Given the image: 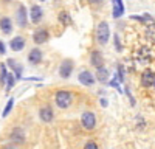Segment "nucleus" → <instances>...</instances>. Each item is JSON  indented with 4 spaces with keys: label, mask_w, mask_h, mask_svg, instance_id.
Wrapping results in <instances>:
<instances>
[{
    "label": "nucleus",
    "mask_w": 155,
    "mask_h": 149,
    "mask_svg": "<svg viewBox=\"0 0 155 149\" xmlns=\"http://www.w3.org/2000/svg\"><path fill=\"white\" fill-rule=\"evenodd\" d=\"M56 104H58V107H61V109H67V107H70V104H71V101H73V96H71V93L70 92H67V90H59L58 93H56Z\"/></svg>",
    "instance_id": "nucleus-1"
},
{
    "label": "nucleus",
    "mask_w": 155,
    "mask_h": 149,
    "mask_svg": "<svg viewBox=\"0 0 155 149\" xmlns=\"http://www.w3.org/2000/svg\"><path fill=\"white\" fill-rule=\"evenodd\" d=\"M109 36H110V31H109V23L107 22H101L98 25V30H96V39L99 44H107L109 42Z\"/></svg>",
    "instance_id": "nucleus-2"
},
{
    "label": "nucleus",
    "mask_w": 155,
    "mask_h": 149,
    "mask_svg": "<svg viewBox=\"0 0 155 149\" xmlns=\"http://www.w3.org/2000/svg\"><path fill=\"white\" fill-rule=\"evenodd\" d=\"M82 126H84V129H87V131L95 129V126H96V118H95L93 112H84V114H82Z\"/></svg>",
    "instance_id": "nucleus-3"
},
{
    "label": "nucleus",
    "mask_w": 155,
    "mask_h": 149,
    "mask_svg": "<svg viewBox=\"0 0 155 149\" xmlns=\"http://www.w3.org/2000/svg\"><path fill=\"white\" fill-rule=\"evenodd\" d=\"M71 70H73V62H71L70 59L64 61V62H62V65H61V68H59L61 78H68L70 74H71Z\"/></svg>",
    "instance_id": "nucleus-4"
},
{
    "label": "nucleus",
    "mask_w": 155,
    "mask_h": 149,
    "mask_svg": "<svg viewBox=\"0 0 155 149\" xmlns=\"http://www.w3.org/2000/svg\"><path fill=\"white\" fill-rule=\"evenodd\" d=\"M141 84L143 87H153V71L152 70H144L141 74Z\"/></svg>",
    "instance_id": "nucleus-5"
},
{
    "label": "nucleus",
    "mask_w": 155,
    "mask_h": 149,
    "mask_svg": "<svg viewBox=\"0 0 155 149\" xmlns=\"http://www.w3.org/2000/svg\"><path fill=\"white\" fill-rule=\"evenodd\" d=\"M33 41L36 44H45L48 41V31L47 30H37L33 36Z\"/></svg>",
    "instance_id": "nucleus-6"
},
{
    "label": "nucleus",
    "mask_w": 155,
    "mask_h": 149,
    "mask_svg": "<svg viewBox=\"0 0 155 149\" xmlns=\"http://www.w3.org/2000/svg\"><path fill=\"white\" fill-rule=\"evenodd\" d=\"M90 61H92V65H95L96 68H99V67L104 65V59H102V55L98 51V50H95V51L92 53V56H90Z\"/></svg>",
    "instance_id": "nucleus-7"
},
{
    "label": "nucleus",
    "mask_w": 155,
    "mask_h": 149,
    "mask_svg": "<svg viewBox=\"0 0 155 149\" xmlns=\"http://www.w3.org/2000/svg\"><path fill=\"white\" fill-rule=\"evenodd\" d=\"M79 81H81L84 85H92V84L95 82V78H93V74L90 73V71L84 70V71L79 73Z\"/></svg>",
    "instance_id": "nucleus-8"
},
{
    "label": "nucleus",
    "mask_w": 155,
    "mask_h": 149,
    "mask_svg": "<svg viewBox=\"0 0 155 149\" xmlns=\"http://www.w3.org/2000/svg\"><path fill=\"white\" fill-rule=\"evenodd\" d=\"M39 115H41V120L45 121V123H50L51 120H53V110H51V107H42L41 112H39Z\"/></svg>",
    "instance_id": "nucleus-9"
},
{
    "label": "nucleus",
    "mask_w": 155,
    "mask_h": 149,
    "mask_svg": "<svg viewBox=\"0 0 155 149\" xmlns=\"http://www.w3.org/2000/svg\"><path fill=\"white\" fill-rule=\"evenodd\" d=\"M23 47H25V39L20 37V36L14 37V39L11 41V50H12V51H20Z\"/></svg>",
    "instance_id": "nucleus-10"
},
{
    "label": "nucleus",
    "mask_w": 155,
    "mask_h": 149,
    "mask_svg": "<svg viewBox=\"0 0 155 149\" xmlns=\"http://www.w3.org/2000/svg\"><path fill=\"white\" fill-rule=\"evenodd\" d=\"M41 19H42V9H41V6H37V5L31 6V22L33 23H39Z\"/></svg>",
    "instance_id": "nucleus-11"
},
{
    "label": "nucleus",
    "mask_w": 155,
    "mask_h": 149,
    "mask_svg": "<svg viewBox=\"0 0 155 149\" xmlns=\"http://www.w3.org/2000/svg\"><path fill=\"white\" fill-rule=\"evenodd\" d=\"M28 61L31 62V64H39V62L42 61V51L37 50V48L31 50V53L28 55Z\"/></svg>",
    "instance_id": "nucleus-12"
},
{
    "label": "nucleus",
    "mask_w": 155,
    "mask_h": 149,
    "mask_svg": "<svg viewBox=\"0 0 155 149\" xmlns=\"http://www.w3.org/2000/svg\"><path fill=\"white\" fill-rule=\"evenodd\" d=\"M17 20H19V25L20 27H25L27 25V9L25 6H19V11H17Z\"/></svg>",
    "instance_id": "nucleus-13"
},
{
    "label": "nucleus",
    "mask_w": 155,
    "mask_h": 149,
    "mask_svg": "<svg viewBox=\"0 0 155 149\" xmlns=\"http://www.w3.org/2000/svg\"><path fill=\"white\" fill-rule=\"evenodd\" d=\"M0 28H2V31L5 34H9L12 31V23L8 17H3V19H0Z\"/></svg>",
    "instance_id": "nucleus-14"
},
{
    "label": "nucleus",
    "mask_w": 155,
    "mask_h": 149,
    "mask_svg": "<svg viewBox=\"0 0 155 149\" xmlns=\"http://www.w3.org/2000/svg\"><path fill=\"white\" fill-rule=\"evenodd\" d=\"M113 2H115V6H113V17H120L123 12H124L123 3H121V0H113Z\"/></svg>",
    "instance_id": "nucleus-15"
},
{
    "label": "nucleus",
    "mask_w": 155,
    "mask_h": 149,
    "mask_svg": "<svg viewBox=\"0 0 155 149\" xmlns=\"http://www.w3.org/2000/svg\"><path fill=\"white\" fill-rule=\"evenodd\" d=\"M96 76H98V79H99L101 82H106L107 78H109V70L99 67V68H98V73H96Z\"/></svg>",
    "instance_id": "nucleus-16"
},
{
    "label": "nucleus",
    "mask_w": 155,
    "mask_h": 149,
    "mask_svg": "<svg viewBox=\"0 0 155 149\" xmlns=\"http://www.w3.org/2000/svg\"><path fill=\"white\" fill-rule=\"evenodd\" d=\"M59 20H61L64 25H70V23H71L70 14H68L67 11H61V12H59Z\"/></svg>",
    "instance_id": "nucleus-17"
},
{
    "label": "nucleus",
    "mask_w": 155,
    "mask_h": 149,
    "mask_svg": "<svg viewBox=\"0 0 155 149\" xmlns=\"http://www.w3.org/2000/svg\"><path fill=\"white\" fill-rule=\"evenodd\" d=\"M6 79V70H5V64H0V82H5Z\"/></svg>",
    "instance_id": "nucleus-18"
},
{
    "label": "nucleus",
    "mask_w": 155,
    "mask_h": 149,
    "mask_svg": "<svg viewBox=\"0 0 155 149\" xmlns=\"http://www.w3.org/2000/svg\"><path fill=\"white\" fill-rule=\"evenodd\" d=\"M12 103H14V99H9V101H8V104H6V107H5V110H3V117H6V115L9 114V110H11V107H12Z\"/></svg>",
    "instance_id": "nucleus-19"
},
{
    "label": "nucleus",
    "mask_w": 155,
    "mask_h": 149,
    "mask_svg": "<svg viewBox=\"0 0 155 149\" xmlns=\"http://www.w3.org/2000/svg\"><path fill=\"white\" fill-rule=\"evenodd\" d=\"M84 149H98V146H96L95 141H88V143H85Z\"/></svg>",
    "instance_id": "nucleus-20"
},
{
    "label": "nucleus",
    "mask_w": 155,
    "mask_h": 149,
    "mask_svg": "<svg viewBox=\"0 0 155 149\" xmlns=\"http://www.w3.org/2000/svg\"><path fill=\"white\" fill-rule=\"evenodd\" d=\"M8 78H9V79H8V89H11V87H12V84H14V78H12L11 74H9Z\"/></svg>",
    "instance_id": "nucleus-21"
},
{
    "label": "nucleus",
    "mask_w": 155,
    "mask_h": 149,
    "mask_svg": "<svg viewBox=\"0 0 155 149\" xmlns=\"http://www.w3.org/2000/svg\"><path fill=\"white\" fill-rule=\"evenodd\" d=\"M0 53H2V55L5 53V45H3V42H2V41H0Z\"/></svg>",
    "instance_id": "nucleus-22"
},
{
    "label": "nucleus",
    "mask_w": 155,
    "mask_h": 149,
    "mask_svg": "<svg viewBox=\"0 0 155 149\" xmlns=\"http://www.w3.org/2000/svg\"><path fill=\"white\" fill-rule=\"evenodd\" d=\"M88 2H90V3H99L101 0H88Z\"/></svg>",
    "instance_id": "nucleus-23"
},
{
    "label": "nucleus",
    "mask_w": 155,
    "mask_h": 149,
    "mask_svg": "<svg viewBox=\"0 0 155 149\" xmlns=\"http://www.w3.org/2000/svg\"><path fill=\"white\" fill-rule=\"evenodd\" d=\"M5 2H9V0H5Z\"/></svg>",
    "instance_id": "nucleus-24"
},
{
    "label": "nucleus",
    "mask_w": 155,
    "mask_h": 149,
    "mask_svg": "<svg viewBox=\"0 0 155 149\" xmlns=\"http://www.w3.org/2000/svg\"><path fill=\"white\" fill-rule=\"evenodd\" d=\"M42 2H44V0H42Z\"/></svg>",
    "instance_id": "nucleus-25"
}]
</instances>
